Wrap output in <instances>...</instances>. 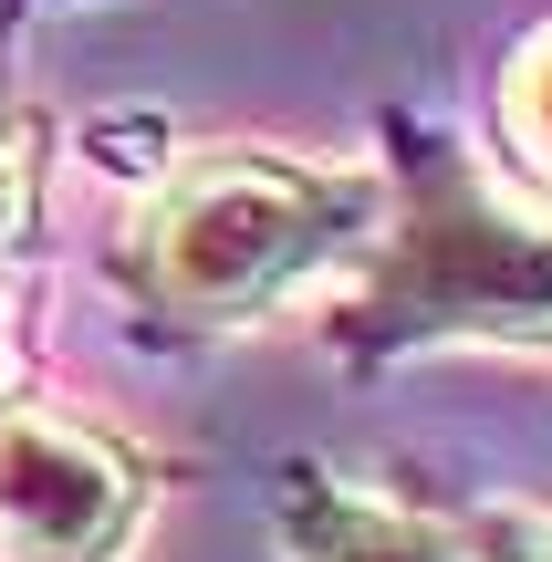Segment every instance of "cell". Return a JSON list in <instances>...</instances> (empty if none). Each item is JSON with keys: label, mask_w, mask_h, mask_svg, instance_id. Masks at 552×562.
<instances>
[{"label": "cell", "mask_w": 552, "mask_h": 562, "mask_svg": "<svg viewBox=\"0 0 552 562\" xmlns=\"http://www.w3.org/2000/svg\"><path fill=\"white\" fill-rule=\"evenodd\" d=\"M375 220H386V167H334L271 136H209L146 167V188L104 240V281L146 334L219 344L250 323L313 313L365 261Z\"/></svg>", "instance_id": "cell-1"}, {"label": "cell", "mask_w": 552, "mask_h": 562, "mask_svg": "<svg viewBox=\"0 0 552 562\" xmlns=\"http://www.w3.org/2000/svg\"><path fill=\"white\" fill-rule=\"evenodd\" d=\"M386 220L313 302V344L354 375L407 355H552V209L449 125L386 115Z\"/></svg>", "instance_id": "cell-2"}, {"label": "cell", "mask_w": 552, "mask_h": 562, "mask_svg": "<svg viewBox=\"0 0 552 562\" xmlns=\"http://www.w3.org/2000/svg\"><path fill=\"white\" fill-rule=\"evenodd\" d=\"M157 510V459L53 396L0 406V562H125Z\"/></svg>", "instance_id": "cell-3"}, {"label": "cell", "mask_w": 552, "mask_h": 562, "mask_svg": "<svg viewBox=\"0 0 552 562\" xmlns=\"http://www.w3.org/2000/svg\"><path fill=\"white\" fill-rule=\"evenodd\" d=\"M271 531H282V562H470V542L449 521L345 480V469H313V459L282 469Z\"/></svg>", "instance_id": "cell-4"}, {"label": "cell", "mask_w": 552, "mask_h": 562, "mask_svg": "<svg viewBox=\"0 0 552 562\" xmlns=\"http://www.w3.org/2000/svg\"><path fill=\"white\" fill-rule=\"evenodd\" d=\"M480 157L552 209V11L521 21L511 53H500V74H491V146H480Z\"/></svg>", "instance_id": "cell-5"}, {"label": "cell", "mask_w": 552, "mask_h": 562, "mask_svg": "<svg viewBox=\"0 0 552 562\" xmlns=\"http://www.w3.org/2000/svg\"><path fill=\"white\" fill-rule=\"evenodd\" d=\"M42 167H53V125H42V104L21 94L11 53H0V261L42 229Z\"/></svg>", "instance_id": "cell-6"}, {"label": "cell", "mask_w": 552, "mask_h": 562, "mask_svg": "<svg viewBox=\"0 0 552 562\" xmlns=\"http://www.w3.org/2000/svg\"><path fill=\"white\" fill-rule=\"evenodd\" d=\"M470 562H552V490H511V501L470 510Z\"/></svg>", "instance_id": "cell-7"}, {"label": "cell", "mask_w": 552, "mask_h": 562, "mask_svg": "<svg viewBox=\"0 0 552 562\" xmlns=\"http://www.w3.org/2000/svg\"><path fill=\"white\" fill-rule=\"evenodd\" d=\"M32 396V323H21V281L0 261V406Z\"/></svg>", "instance_id": "cell-8"}, {"label": "cell", "mask_w": 552, "mask_h": 562, "mask_svg": "<svg viewBox=\"0 0 552 562\" xmlns=\"http://www.w3.org/2000/svg\"><path fill=\"white\" fill-rule=\"evenodd\" d=\"M21 11H53V0H11V11H0V21H21Z\"/></svg>", "instance_id": "cell-9"}]
</instances>
